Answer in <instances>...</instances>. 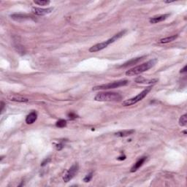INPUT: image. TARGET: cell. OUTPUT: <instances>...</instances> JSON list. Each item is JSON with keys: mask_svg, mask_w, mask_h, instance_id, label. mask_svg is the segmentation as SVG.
<instances>
[{"mask_svg": "<svg viewBox=\"0 0 187 187\" xmlns=\"http://www.w3.org/2000/svg\"><path fill=\"white\" fill-rule=\"evenodd\" d=\"M157 59H152L150 60V61H147V62L143 63V64H140V65H138L137 67L132 68L131 70L126 71V75L127 76H136V75L140 74V73H144L145 71H148L149 69H151V67H154V64L157 63Z\"/></svg>", "mask_w": 187, "mask_h": 187, "instance_id": "6da1fadb", "label": "cell"}, {"mask_svg": "<svg viewBox=\"0 0 187 187\" xmlns=\"http://www.w3.org/2000/svg\"><path fill=\"white\" fill-rule=\"evenodd\" d=\"M126 31L125 30L122 31V32H120L119 33L115 35L114 36H113L112 38H110V39L104 41V42L96 44L95 45H93V46L91 47V48H89V51L92 53H94V52H97V51H101V50L104 49V48H105L106 47L108 46L110 44L113 43V42H114L115 41H116L117 40H119V38L123 36L125 33H126Z\"/></svg>", "mask_w": 187, "mask_h": 187, "instance_id": "7a4b0ae2", "label": "cell"}, {"mask_svg": "<svg viewBox=\"0 0 187 187\" xmlns=\"http://www.w3.org/2000/svg\"><path fill=\"white\" fill-rule=\"evenodd\" d=\"M122 99V96L120 94L116 92H102L97 94L94 99L99 102H113L119 101Z\"/></svg>", "mask_w": 187, "mask_h": 187, "instance_id": "3957f363", "label": "cell"}, {"mask_svg": "<svg viewBox=\"0 0 187 187\" xmlns=\"http://www.w3.org/2000/svg\"><path fill=\"white\" fill-rule=\"evenodd\" d=\"M152 87L151 86H149V87L146 88L145 89H144L143 92H141L138 95H137L135 97H133V98L129 99H126L125 101L123 102L122 104L123 106H129V105H132V104H135L136 103H138V102L141 101L143 98H145L146 97V95L149 93L150 91L151 90Z\"/></svg>", "mask_w": 187, "mask_h": 187, "instance_id": "277c9868", "label": "cell"}, {"mask_svg": "<svg viewBox=\"0 0 187 187\" xmlns=\"http://www.w3.org/2000/svg\"><path fill=\"white\" fill-rule=\"evenodd\" d=\"M129 81L126 80H119V81H114L113 83H107V84H102L100 86H95L93 88L94 91L97 90H107V89H116V88L121 87V86H124L128 84Z\"/></svg>", "mask_w": 187, "mask_h": 187, "instance_id": "5b68a950", "label": "cell"}, {"mask_svg": "<svg viewBox=\"0 0 187 187\" xmlns=\"http://www.w3.org/2000/svg\"><path fill=\"white\" fill-rule=\"evenodd\" d=\"M78 169H79V167H78V164L77 163L73 164V165L72 166L70 169H69V170L67 172V173L64 175V177H63V180H64V181L69 182L70 180H72V179L74 178V176H76V173H78Z\"/></svg>", "mask_w": 187, "mask_h": 187, "instance_id": "8992f818", "label": "cell"}, {"mask_svg": "<svg viewBox=\"0 0 187 187\" xmlns=\"http://www.w3.org/2000/svg\"><path fill=\"white\" fill-rule=\"evenodd\" d=\"M54 8H40V7H32V11L34 14L37 16H45V15L49 14L53 11Z\"/></svg>", "mask_w": 187, "mask_h": 187, "instance_id": "52a82bcc", "label": "cell"}, {"mask_svg": "<svg viewBox=\"0 0 187 187\" xmlns=\"http://www.w3.org/2000/svg\"><path fill=\"white\" fill-rule=\"evenodd\" d=\"M169 16H170V14H164V15H160V16H154V17L151 18V19H150V23H159V22H162L163 21V20H166Z\"/></svg>", "mask_w": 187, "mask_h": 187, "instance_id": "ba28073f", "label": "cell"}, {"mask_svg": "<svg viewBox=\"0 0 187 187\" xmlns=\"http://www.w3.org/2000/svg\"><path fill=\"white\" fill-rule=\"evenodd\" d=\"M7 98H8L10 101L18 102H27L29 100L28 98L22 97V96L20 95H10L7 97Z\"/></svg>", "mask_w": 187, "mask_h": 187, "instance_id": "9c48e42d", "label": "cell"}, {"mask_svg": "<svg viewBox=\"0 0 187 187\" xmlns=\"http://www.w3.org/2000/svg\"><path fill=\"white\" fill-rule=\"evenodd\" d=\"M10 17L15 20L17 21H20V20H29V19L32 18L30 16H28L26 14H13L10 16Z\"/></svg>", "mask_w": 187, "mask_h": 187, "instance_id": "30bf717a", "label": "cell"}, {"mask_svg": "<svg viewBox=\"0 0 187 187\" xmlns=\"http://www.w3.org/2000/svg\"><path fill=\"white\" fill-rule=\"evenodd\" d=\"M133 133H135L134 129H126V130L119 131V132H116V133H115V135L116 137H119V138H124V137L129 136Z\"/></svg>", "mask_w": 187, "mask_h": 187, "instance_id": "8fae6325", "label": "cell"}, {"mask_svg": "<svg viewBox=\"0 0 187 187\" xmlns=\"http://www.w3.org/2000/svg\"><path fill=\"white\" fill-rule=\"evenodd\" d=\"M145 58V56H143V57H140V58H135V59H132L129 60V61H128L127 62L124 63V64H123V65L121 66V67H129V66H132V65H134V64H138L139 61H142L143 59Z\"/></svg>", "mask_w": 187, "mask_h": 187, "instance_id": "7c38bea8", "label": "cell"}, {"mask_svg": "<svg viewBox=\"0 0 187 187\" xmlns=\"http://www.w3.org/2000/svg\"><path fill=\"white\" fill-rule=\"evenodd\" d=\"M37 119V114L36 112H32V113H29L26 118V122L28 124H32Z\"/></svg>", "mask_w": 187, "mask_h": 187, "instance_id": "4fadbf2b", "label": "cell"}, {"mask_svg": "<svg viewBox=\"0 0 187 187\" xmlns=\"http://www.w3.org/2000/svg\"><path fill=\"white\" fill-rule=\"evenodd\" d=\"M145 160H146V157H142V158L138 160V161L135 164H134L133 167H132V169H131V172H132V173H134V172L137 171V170H138V169H139L140 167L141 166L144 164Z\"/></svg>", "mask_w": 187, "mask_h": 187, "instance_id": "5bb4252c", "label": "cell"}, {"mask_svg": "<svg viewBox=\"0 0 187 187\" xmlns=\"http://www.w3.org/2000/svg\"><path fill=\"white\" fill-rule=\"evenodd\" d=\"M135 81H136L137 83H155L158 81V79L148 80V79H145L144 78L139 77L136 79Z\"/></svg>", "mask_w": 187, "mask_h": 187, "instance_id": "9a60e30c", "label": "cell"}, {"mask_svg": "<svg viewBox=\"0 0 187 187\" xmlns=\"http://www.w3.org/2000/svg\"><path fill=\"white\" fill-rule=\"evenodd\" d=\"M178 36H179L178 35H173V36L167 37L163 38V39L160 40L159 42V43H169V42L174 41L175 40H176V38L178 37Z\"/></svg>", "mask_w": 187, "mask_h": 187, "instance_id": "2e32d148", "label": "cell"}, {"mask_svg": "<svg viewBox=\"0 0 187 187\" xmlns=\"http://www.w3.org/2000/svg\"><path fill=\"white\" fill-rule=\"evenodd\" d=\"M56 126L59 128L65 127V126H67V121H66L65 120H64V119H60V120H59L58 121L56 122Z\"/></svg>", "mask_w": 187, "mask_h": 187, "instance_id": "e0dca14e", "label": "cell"}, {"mask_svg": "<svg viewBox=\"0 0 187 187\" xmlns=\"http://www.w3.org/2000/svg\"><path fill=\"white\" fill-rule=\"evenodd\" d=\"M187 123V115L184 114L181 116L180 120H179V124L181 126H186Z\"/></svg>", "mask_w": 187, "mask_h": 187, "instance_id": "ac0fdd59", "label": "cell"}, {"mask_svg": "<svg viewBox=\"0 0 187 187\" xmlns=\"http://www.w3.org/2000/svg\"><path fill=\"white\" fill-rule=\"evenodd\" d=\"M34 2H35V4L40 6L48 5L50 4V1H47V0H38V1H34Z\"/></svg>", "mask_w": 187, "mask_h": 187, "instance_id": "d6986e66", "label": "cell"}, {"mask_svg": "<svg viewBox=\"0 0 187 187\" xmlns=\"http://www.w3.org/2000/svg\"><path fill=\"white\" fill-rule=\"evenodd\" d=\"M93 177V173H90L89 174H88L86 177L83 179V181L84 182H89L92 179Z\"/></svg>", "mask_w": 187, "mask_h": 187, "instance_id": "ffe728a7", "label": "cell"}, {"mask_svg": "<svg viewBox=\"0 0 187 187\" xmlns=\"http://www.w3.org/2000/svg\"><path fill=\"white\" fill-rule=\"evenodd\" d=\"M67 116H68L69 119H71V120H73V119H76V118L78 117L77 115H76V113H68V115H67Z\"/></svg>", "mask_w": 187, "mask_h": 187, "instance_id": "44dd1931", "label": "cell"}, {"mask_svg": "<svg viewBox=\"0 0 187 187\" xmlns=\"http://www.w3.org/2000/svg\"><path fill=\"white\" fill-rule=\"evenodd\" d=\"M51 161V158H48V159H45V160H44L43 162H42V164H41V166H45V164H48L49 162Z\"/></svg>", "mask_w": 187, "mask_h": 187, "instance_id": "7402d4cb", "label": "cell"}, {"mask_svg": "<svg viewBox=\"0 0 187 187\" xmlns=\"http://www.w3.org/2000/svg\"><path fill=\"white\" fill-rule=\"evenodd\" d=\"M63 144L62 143H59V144H56V148L57 150H59V151H60V150H61L63 148Z\"/></svg>", "mask_w": 187, "mask_h": 187, "instance_id": "603a6c76", "label": "cell"}, {"mask_svg": "<svg viewBox=\"0 0 187 187\" xmlns=\"http://www.w3.org/2000/svg\"><path fill=\"white\" fill-rule=\"evenodd\" d=\"M125 159H126V156L123 155V156H121V157H118L117 159L118 160H120V161H121V160H124Z\"/></svg>", "mask_w": 187, "mask_h": 187, "instance_id": "cb8c5ba5", "label": "cell"}, {"mask_svg": "<svg viewBox=\"0 0 187 187\" xmlns=\"http://www.w3.org/2000/svg\"><path fill=\"white\" fill-rule=\"evenodd\" d=\"M4 107V103L3 102H1V109H0V111H1V113H2Z\"/></svg>", "mask_w": 187, "mask_h": 187, "instance_id": "d4e9b609", "label": "cell"}, {"mask_svg": "<svg viewBox=\"0 0 187 187\" xmlns=\"http://www.w3.org/2000/svg\"><path fill=\"white\" fill-rule=\"evenodd\" d=\"M186 66H185V67H183V68L182 69V70H181L180 73H186Z\"/></svg>", "mask_w": 187, "mask_h": 187, "instance_id": "484cf974", "label": "cell"}, {"mask_svg": "<svg viewBox=\"0 0 187 187\" xmlns=\"http://www.w3.org/2000/svg\"><path fill=\"white\" fill-rule=\"evenodd\" d=\"M164 2L165 3H172V2H174V1H165Z\"/></svg>", "mask_w": 187, "mask_h": 187, "instance_id": "4316f807", "label": "cell"}]
</instances>
